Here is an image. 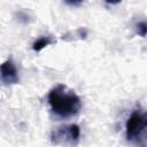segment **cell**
Listing matches in <instances>:
<instances>
[{
  "label": "cell",
  "instance_id": "obj_1",
  "mask_svg": "<svg viewBox=\"0 0 147 147\" xmlns=\"http://www.w3.org/2000/svg\"><path fill=\"white\" fill-rule=\"evenodd\" d=\"M47 100L52 111L62 118L76 116L82 108L80 98L63 84H57L53 87L48 93Z\"/></svg>",
  "mask_w": 147,
  "mask_h": 147
},
{
  "label": "cell",
  "instance_id": "obj_2",
  "mask_svg": "<svg viewBox=\"0 0 147 147\" xmlns=\"http://www.w3.org/2000/svg\"><path fill=\"white\" fill-rule=\"evenodd\" d=\"M147 132V113L136 110L126 121L125 136L129 141H138Z\"/></svg>",
  "mask_w": 147,
  "mask_h": 147
},
{
  "label": "cell",
  "instance_id": "obj_3",
  "mask_svg": "<svg viewBox=\"0 0 147 147\" xmlns=\"http://www.w3.org/2000/svg\"><path fill=\"white\" fill-rule=\"evenodd\" d=\"M80 137V129L77 124H70L68 126L57 127L52 133V141L54 144H60L61 140H64L67 142L68 140L72 144H76L79 140Z\"/></svg>",
  "mask_w": 147,
  "mask_h": 147
},
{
  "label": "cell",
  "instance_id": "obj_4",
  "mask_svg": "<svg viewBox=\"0 0 147 147\" xmlns=\"http://www.w3.org/2000/svg\"><path fill=\"white\" fill-rule=\"evenodd\" d=\"M0 76H1V82L5 85H15L20 82L18 77V71L13 62L11 59L6 60L0 68Z\"/></svg>",
  "mask_w": 147,
  "mask_h": 147
},
{
  "label": "cell",
  "instance_id": "obj_5",
  "mask_svg": "<svg viewBox=\"0 0 147 147\" xmlns=\"http://www.w3.org/2000/svg\"><path fill=\"white\" fill-rule=\"evenodd\" d=\"M54 42H55V39L53 37H51V36H44V37H40V38H38L37 40L33 41L32 49L34 52H40L41 49H44L45 47H47V46H49V45H52Z\"/></svg>",
  "mask_w": 147,
  "mask_h": 147
},
{
  "label": "cell",
  "instance_id": "obj_6",
  "mask_svg": "<svg viewBox=\"0 0 147 147\" xmlns=\"http://www.w3.org/2000/svg\"><path fill=\"white\" fill-rule=\"evenodd\" d=\"M136 31L137 34L140 37H146L147 36V22L146 21H141L136 25Z\"/></svg>",
  "mask_w": 147,
  "mask_h": 147
},
{
  "label": "cell",
  "instance_id": "obj_7",
  "mask_svg": "<svg viewBox=\"0 0 147 147\" xmlns=\"http://www.w3.org/2000/svg\"><path fill=\"white\" fill-rule=\"evenodd\" d=\"M84 0H64V2L69 6H79Z\"/></svg>",
  "mask_w": 147,
  "mask_h": 147
},
{
  "label": "cell",
  "instance_id": "obj_8",
  "mask_svg": "<svg viewBox=\"0 0 147 147\" xmlns=\"http://www.w3.org/2000/svg\"><path fill=\"white\" fill-rule=\"evenodd\" d=\"M107 3H109V5H117V3H119L122 0H105Z\"/></svg>",
  "mask_w": 147,
  "mask_h": 147
}]
</instances>
